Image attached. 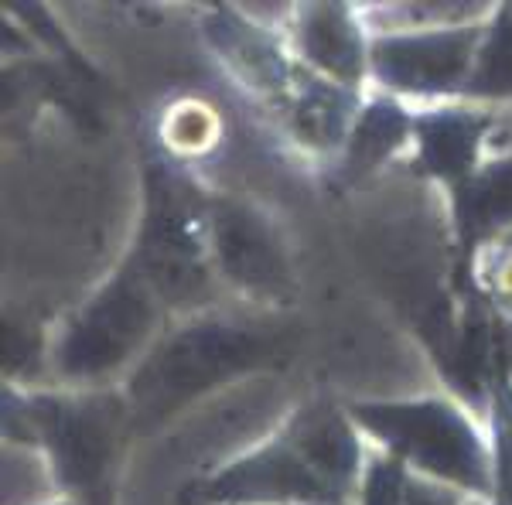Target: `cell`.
Here are the masks:
<instances>
[{
  "mask_svg": "<svg viewBox=\"0 0 512 505\" xmlns=\"http://www.w3.org/2000/svg\"><path fill=\"white\" fill-rule=\"evenodd\" d=\"M369 444L345 403L311 396L270 437L181 492V505H352Z\"/></svg>",
  "mask_w": 512,
  "mask_h": 505,
  "instance_id": "6da1fadb",
  "label": "cell"
},
{
  "mask_svg": "<svg viewBox=\"0 0 512 505\" xmlns=\"http://www.w3.org/2000/svg\"><path fill=\"white\" fill-rule=\"evenodd\" d=\"M454 273L458 297H472L478 260L512 233V151L489 157L468 181L448 192Z\"/></svg>",
  "mask_w": 512,
  "mask_h": 505,
  "instance_id": "7c38bea8",
  "label": "cell"
},
{
  "mask_svg": "<svg viewBox=\"0 0 512 505\" xmlns=\"http://www.w3.org/2000/svg\"><path fill=\"white\" fill-rule=\"evenodd\" d=\"M352 505H478V499H468L431 478H420L400 461H393L390 454L369 447V461Z\"/></svg>",
  "mask_w": 512,
  "mask_h": 505,
  "instance_id": "9a60e30c",
  "label": "cell"
},
{
  "mask_svg": "<svg viewBox=\"0 0 512 505\" xmlns=\"http://www.w3.org/2000/svg\"><path fill=\"white\" fill-rule=\"evenodd\" d=\"M130 260L171 308H195L212 284L209 192L181 164L151 161L144 175V215Z\"/></svg>",
  "mask_w": 512,
  "mask_h": 505,
  "instance_id": "8992f818",
  "label": "cell"
},
{
  "mask_svg": "<svg viewBox=\"0 0 512 505\" xmlns=\"http://www.w3.org/2000/svg\"><path fill=\"white\" fill-rule=\"evenodd\" d=\"M164 318L168 304L127 256L106 284L55 328L48 349L52 372L65 389H117L158 345Z\"/></svg>",
  "mask_w": 512,
  "mask_h": 505,
  "instance_id": "5b68a950",
  "label": "cell"
},
{
  "mask_svg": "<svg viewBox=\"0 0 512 505\" xmlns=\"http://www.w3.org/2000/svg\"><path fill=\"white\" fill-rule=\"evenodd\" d=\"M158 137L171 161H178L181 168H185L188 161H198V157L212 154V147H216L222 137V117L209 99H198V96L175 99V103L164 110Z\"/></svg>",
  "mask_w": 512,
  "mask_h": 505,
  "instance_id": "e0dca14e",
  "label": "cell"
},
{
  "mask_svg": "<svg viewBox=\"0 0 512 505\" xmlns=\"http://www.w3.org/2000/svg\"><path fill=\"white\" fill-rule=\"evenodd\" d=\"M495 110L492 106L465 103H437L414 110V137H410V171L424 181H434L444 192L458 188L482 168L492 151Z\"/></svg>",
  "mask_w": 512,
  "mask_h": 505,
  "instance_id": "30bf717a",
  "label": "cell"
},
{
  "mask_svg": "<svg viewBox=\"0 0 512 505\" xmlns=\"http://www.w3.org/2000/svg\"><path fill=\"white\" fill-rule=\"evenodd\" d=\"M499 359V355H495ZM489 434H492V454H495V475H492V495L485 505H512V379L506 369L495 362L492 379V400H489Z\"/></svg>",
  "mask_w": 512,
  "mask_h": 505,
  "instance_id": "ac0fdd59",
  "label": "cell"
},
{
  "mask_svg": "<svg viewBox=\"0 0 512 505\" xmlns=\"http://www.w3.org/2000/svg\"><path fill=\"white\" fill-rule=\"evenodd\" d=\"M369 93H352L304 69L297 86L274 110L280 130L301 154L335 164L342 157Z\"/></svg>",
  "mask_w": 512,
  "mask_h": 505,
  "instance_id": "4fadbf2b",
  "label": "cell"
},
{
  "mask_svg": "<svg viewBox=\"0 0 512 505\" xmlns=\"http://www.w3.org/2000/svg\"><path fill=\"white\" fill-rule=\"evenodd\" d=\"M212 270L250 304L277 308L294 297V267L277 219L246 198L209 192Z\"/></svg>",
  "mask_w": 512,
  "mask_h": 505,
  "instance_id": "ba28073f",
  "label": "cell"
},
{
  "mask_svg": "<svg viewBox=\"0 0 512 505\" xmlns=\"http://www.w3.org/2000/svg\"><path fill=\"white\" fill-rule=\"evenodd\" d=\"M277 359V338L229 318H192L164 331L147 359L130 372L123 396L137 434H154L202 396L267 369Z\"/></svg>",
  "mask_w": 512,
  "mask_h": 505,
  "instance_id": "3957f363",
  "label": "cell"
},
{
  "mask_svg": "<svg viewBox=\"0 0 512 505\" xmlns=\"http://www.w3.org/2000/svg\"><path fill=\"white\" fill-rule=\"evenodd\" d=\"M465 103L499 106L512 103V0L509 4H492L485 35L475 55L472 79L465 86Z\"/></svg>",
  "mask_w": 512,
  "mask_h": 505,
  "instance_id": "2e32d148",
  "label": "cell"
},
{
  "mask_svg": "<svg viewBox=\"0 0 512 505\" xmlns=\"http://www.w3.org/2000/svg\"><path fill=\"white\" fill-rule=\"evenodd\" d=\"M485 21L396 28L369 41V89L407 106H437L465 96Z\"/></svg>",
  "mask_w": 512,
  "mask_h": 505,
  "instance_id": "52a82bcc",
  "label": "cell"
},
{
  "mask_svg": "<svg viewBox=\"0 0 512 505\" xmlns=\"http://www.w3.org/2000/svg\"><path fill=\"white\" fill-rule=\"evenodd\" d=\"M410 137H414V106L369 89L359 120H355L349 134V144L335 161L338 178H345L349 185H359L362 178L373 175L383 164H390L393 157H407Z\"/></svg>",
  "mask_w": 512,
  "mask_h": 505,
  "instance_id": "5bb4252c",
  "label": "cell"
},
{
  "mask_svg": "<svg viewBox=\"0 0 512 505\" xmlns=\"http://www.w3.org/2000/svg\"><path fill=\"white\" fill-rule=\"evenodd\" d=\"M7 441L45 458L48 475L76 505H117L127 447L137 437L123 389H24L4 383Z\"/></svg>",
  "mask_w": 512,
  "mask_h": 505,
  "instance_id": "7a4b0ae2",
  "label": "cell"
},
{
  "mask_svg": "<svg viewBox=\"0 0 512 505\" xmlns=\"http://www.w3.org/2000/svg\"><path fill=\"white\" fill-rule=\"evenodd\" d=\"M301 69L352 93H369V24L359 4H294L284 24Z\"/></svg>",
  "mask_w": 512,
  "mask_h": 505,
  "instance_id": "8fae6325",
  "label": "cell"
},
{
  "mask_svg": "<svg viewBox=\"0 0 512 505\" xmlns=\"http://www.w3.org/2000/svg\"><path fill=\"white\" fill-rule=\"evenodd\" d=\"M45 505H76V502L65 499V495H55V499H52V502H45Z\"/></svg>",
  "mask_w": 512,
  "mask_h": 505,
  "instance_id": "ffe728a7",
  "label": "cell"
},
{
  "mask_svg": "<svg viewBox=\"0 0 512 505\" xmlns=\"http://www.w3.org/2000/svg\"><path fill=\"white\" fill-rule=\"evenodd\" d=\"M345 410L362 441L379 454H390L414 475L478 502L492 495L495 454L489 424L451 393L345 400Z\"/></svg>",
  "mask_w": 512,
  "mask_h": 505,
  "instance_id": "277c9868",
  "label": "cell"
},
{
  "mask_svg": "<svg viewBox=\"0 0 512 505\" xmlns=\"http://www.w3.org/2000/svg\"><path fill=\"white\" fill-rule=\"evenodd\" d=\"M202 38L209 41V52L216 55L229 82H236L239 93L263 103L270 113L284 103L304 72L287 45L284 28L246 18L239 7L212 4L202 14Z\"/></svg>",
  "mask_w": 512,
  "mask_h": 505,
  "instance_id": "9c48e42d",
  "label": "cell"
},
{
  "mask_svg": "<svg viewBox=\"0 0 512 505\" xmlns=\"http://www.w3.org/2000/svg\"><path fill=\"white\" fill-rule=\"evenodd\" d=\"M495 355H499V366L512 379V318H506V314H495Z\"/></svg>",
  "mask_w": 512,
  "mask_h": 505,
  "instance_id": "d6986e66",
  "label": "cell"
}]
</instances>
